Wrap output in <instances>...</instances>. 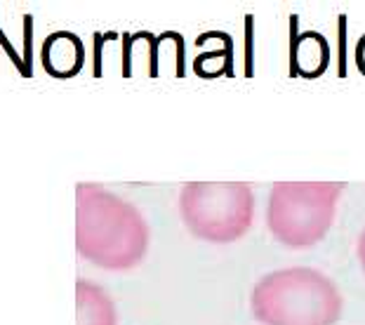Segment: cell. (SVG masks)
Segmentation results:
<instances>
[{
  "label": "cell",
  "mask_w": 365,
  "mask_h": 325,
  "mask_svg": "<svg viewBox=\"0 0 365 325\" xmlns=\"http://www.w3.org/2000/svg\"><path fill=\"white\" fill-rule=\"evenodd\" d=\"M78 325H115L113 304L102 288L92 283H78Z\"/></svg>",
  "instance_id": "cell-7"
},
{
  "label": "cell",
  "mask_w": 365,
  "mask_h": 325,
  "mask_svg": "<svg viewBox=\"0 0 365 325\" xmlns=\"http://www.w3.org/2000/svg\"><path fill=\"white\" fill-rule=\"evenodd\" d=\"M85 50L78 36L68 31H57L43 45V66L54 78H71L81 71Z\"/></svg>",
  "instance_id": "cell-6"
},
{
  "label": "cell",
  "mask_w": 365,
  "mask_h": 325,
  "mask_svg": "<svg viewBox=\"0 0 365 325\" xmlns=\"http://www.w3.org/2000/svg\"><path fill=\"white\" fill-rule=\"evenodd\" d=\"M354 61H356V68L359 73L365 76V33L356 41V48H354Z\"/></svg>",
  "instance_id": "cell-9"
},
{
  "label": "cell",
  "mask_w": 365,
  "mask_h": 325,
  "mask_svg": "<svg viewBox=\"0 0 365 325\" xmlns=\"http://www.w3.org/2000/svg\"><path fill=\"white\" fill-rule=\"evenodd\" d=\"M341 182H276L269 193L267 224L287 247L321 243L335 222Z\"/></svg>",
  "instance_id": "cell-3"
},
{
  "label": "cell",
  "mask_w": 365,
  "mask_h": 325,
  "mask_svg": "<svg viewBox=\"0 0 365 325\" xmlns=\"http://www.w3.org/2000/svg\"><path fill=\"white\" fill-rule=\"evenodd\" d=\"M184 227L205 243H236L252 227L255 193L247 182H189L180 191Z\"/></svg>",
  "instance_id": "cell-4"
},
{
  "label": "cell",
  "mask_w": 365,
  "mask_h": 325,
  "mask_svg": "<svg viewBox=\"0 0 365 325\" xmlns=\"http://www.w3.org/2000/svg\"><path fill=\"white\" fill-rule=\"evenodd\" d=\"M356 254H359V262H361V267L365 271V229L361 231V236H359V245H356Z\"/></svg>",
  "instance_id": "cell-10"
},
{
  "label": "cell",
  "mask_w": 365,
  "mask_h": 325,
  "mask_svg": "<svg viewBox=\"0 0 365 325\" xmlns=\"http://www.w3.org/2000/svg\"><path fill=\"white\" fill-rule=\"evenodd\" d=\"M250 309L262 325H335L341 319V292L318 269H278L255 283Z\"/></svg>",
  "instance_id": "cell-2"
},
{
  "label": "cell",
  "mask_w": 365,
  "mask_h": 325,
  "mask_svg": "<svg viewBox=\"0 0 365 325\" xmlns=\"http://www.w3.org/2000/svg\"><path fill=\"white\" fill-rule=\"evenodd\" d=\"M149 247L144 217L99 187H78V250L92 264L123 271L142 262Z\"/></svg>",
  "instance_id": "cell-1"
},
{
  "label": "cell",
  "mask_w": 365,
  "mask_h": 325,
  "mask_svg": "<svg viewBox=\"0 0 365 325\" xmlns=\"http://www.w3.org/2000/svg\"><path fill=\"white\" fill-rule=\"evenodd\" d=\"M234 43L231 38L220 48H207L193 59V71L200 78H220V76H231L234 73Z\"/></svg>",
  "instance_id": "cell-8"
},
{
  "label": "cell",
  "mask_w": 365,
  "mask_h": 325,
  "mask_svg": "<svg viewBox=\"0 0 365 325\" xmlns=\"http://www.w3.org/2000/svg\"><path fill=\"white\" fill-rule=\"evenodd\" d=\"M290 66L292 76H299V78H321L330 66V43L325 41V36L312 29L302 31V33H292Z\"/></svg>",
  "instance_id": "cell-5"
}]
</instances>
